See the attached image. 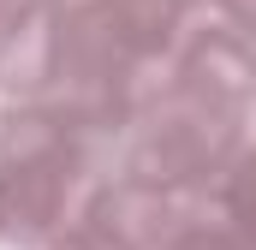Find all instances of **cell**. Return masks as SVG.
<instances>
[{
  "label": "cell",
  "mask_w": 256,
  "mask_h": 250,
  "mask_svg": "<svg viewBox=\"0 0 256 250\" xmlns=\"http://www.w3.org/2000/svg\"><path fill=\"white\" fill-rule=\"evenodd\" d=\"M232 155H238V114L173 84L155 108L137 114L126 179L155 185L167 196H191L202 185H220Z\"/></svg>",
  "instance_id": "6da1fadb"
},
{
  "label": "cell",
  "mask_w": 256,
  "mask_h": 250,
  "mask_svg": "<svg viewBox=\"0 0 256 250\" xmlns=\"http://www.w3.org/2000/svg\"><path fill=\"white\" fill-rule=\"evenodd\" d=\"M0 238H6V196H0Z\"/></svg>",
  "instance_id": "5b68a950"
},
{
  "label": "cell",
  "mask_w": 256,
  "mask_h": 250,
  "mask_svg": "<svg viewBox=\"0 0 256 250\" xmlns=\"http://www.w3.org/2000/svg\"><path fill=\"white\" fill-rule=\"evenodd\" d=\"M54 6H66V0H54Z\"/></svg>",
  "instance_id": "8992f818"
},
{
  "label": "cell",
  "mask_w": 256,
  "mask_h": 250,
  "mask_svg": "<svg viewBox=\"0 0 256 250\" xmlns=\"http://www.w3.org/2000/svg\"><path fill=\"white\" fill-rule=\"evenodd\" d=\"M161 250H250V244H244L226 220H196V214H185Z\"/></svg>",
  "instance_id": "3957f363"
},
{
  "label": "cell",
  "mask_w": 256,
  "mask_h": 250,
  "mask_svg": "<svg viewBox=\"0 0 256 250\" xmlns=\"http://www.w3.org/2000/svg\"><path fill=\"white\" fill-rule=\"evenodd\" d=\"M36 6H42V0H0V36H6V30H18Z\"/></svg>",
  "instance_id": "277c9868"
},
{
  "label": "cell",
  "mask_w": 256,
  "mask_h": 250,
  "mask_svg": "<svg viewBox=\"0 0 256 250\" xmlns=\"http://www.w3.org/2000/svg\"><path fill=\"white\" fill-rule=\"evenodd\" d=\"M214 202H220V220L256 250V149H238L232 155V167L214 185Z\"/></svg>",
  "instance_id": "7a4b0ae2"
}]
</instances>
